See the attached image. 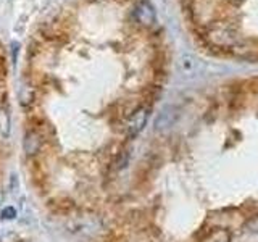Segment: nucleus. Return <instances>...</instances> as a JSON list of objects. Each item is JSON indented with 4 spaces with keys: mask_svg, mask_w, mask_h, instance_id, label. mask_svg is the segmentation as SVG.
<instances>
[{
    "mask_svg": "<svg viewBox=\"0 0 258 242\" xmlns=\"http://www.w3.org/2000/svg\"><path fill=\"white\" fill-rule=\"evenodd\" d=\"M134 16L141 24H144V26H150V24L155 21V12H153V7L147 0H142V2L136 5Z\"/></svg>",
    "mask_w": 258,
    "mask_h": 242,
    "instance_id": "nucleus-1",
    "label": "nucleus"
},
{
    "mask_svg": "<svg viewBox=\"0 0 258 242\" xmlns=\"http://www.w3.org/2000/svg\"><path fill=\"white\" fill-rule=\"evenodd\" d=\"M147 118H149V110L147 108H139L134 111V115L131 116V119H129L127 123V133L131 137L137 136L142 128L145 126V123H147Z\"/></svg>",
    "mask_w": 258,
    "mask_h": 242,
    "instance_id": "nucleus-2",
    "label": "nucleus"
},
{
    "mask_svg": "<svg viewBox=\"0 0 258 242\" xmlns=\"http://www.w3.org/2000/svg\"><path fill=\"white\" fill-rule=\"evenodd\" d=\"M24 150H26V153H29V155H32V153H36L40 145H42V139H40V136L37 131H34V129H31V131L26 133V136H24Z\"/></svg>",
    "mask_w": 258,
    "mask_h": 242,
    "instance_id": "nucleus-3",
    "label": "nucleus"
},
{
    "mask_svg": "<svg viewBox=\"0 0 258 242\" xmlns=\"http://www.w3.org/2000/svg\"><path fill=\"white\" fill-rule=\"evenodd\" d=\"M204 242H231V232L226 229H216Z\"/></svg>",
    "mask_w": 258,
    "mask_h": 242,
    "instance_id": "nucleus-4",
    "label": "nucleus"
},
{
    "mask_svg": "<svg viewBox=\"0 0 258 242\" xmlns=\"http://www.w3.org/2000/svg\"><path fill=\"white\" fill-rule=\"evenodd\" d=\"M0 129H2L4 134L8 133V116H7V113H2V115H0Z\"/></svg>",
    "mask_w": 258,
    "mask_h": 242,
    "instance_id": "nucleus-5",
    "label": "nucleus"
},
{
    "mask_svg": "<svg viewBox=\"0 0 258 242\" xmlns=\"http://www.w3.org/2000/svg\"><path fill=\"white\" fill-rule=\"evenodd\" d=\"M4 215V218H7V215H10V216H8V218H10V220H13V218H15V215H16V212H15V208H5V212L2 213Z\"/></svg>",
    "mask_w": 258,
    "mask_h": 242,
    "instance_id": "nucleus-6",
    "label": "nucleus"
},
{
    "mask_svg": "<svg viewBox=\"0 0 258 242\" xmlns=\"http://www.w3.org/2000/svg\"><path fill=\"white\" fill-rule=\"evenodd\" d=\"M0 202H2V194H0Z\"/></svg>",
    "mask_w": 258,
    "mask_h": 242,
    "instance_id": "nucleus-7",
    "label": "nucleus"
}]
</instances>
